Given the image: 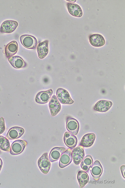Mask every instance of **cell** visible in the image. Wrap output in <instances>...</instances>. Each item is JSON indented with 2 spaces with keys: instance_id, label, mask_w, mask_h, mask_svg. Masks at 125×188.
Wrapping results in <instances>:
<instances>
[{
  "instance_id": "cell-1",
  "label": "cell",
  "mask_w": 125,
  "mask_h": 188,
  "mask_svg": "<svg viewBox=\"0 0 125 188\" xmlns=\"http://www.w3.org/2000/svg\"><path fill=\"white\" fill-rule=\"evenodd\" d=\"M20 40L23 46L28 49L35 48L37 45V39L35 37L31 35H22L20 37Z\"/></svg>"
},
{
  "instance_id": "cell-2",
  "label": "cell",
  "mask_w": 125,
  "mask_h": 188,
  "mask_svg": "<svg viewBox=\"0 0 125 188\" xmlns=\"http://www.w3.org/2000/svg\"><path fill=\"white\" fill-rule=\"evenodd\" d=\"M56 95L58 100L62 104L70 105L74 102L68 92L63 88H58L56 91Z\"/></svg>"
},
{
  "instance_id": "cell-3",
  "label": "cell",
  "mask_w": 125,
  "mask_h": 188,
  "mask_svg": "<svg viewBox=\"0 0 125 188\" xmlns=\"http://www.w3.org/2000/svg\"><path fill=\"white\" fill-rule=\"evenodd\" d=\"M38 167L42 173L44 174L48 173L50 167V163L49 160L48 153L43 154L38 159Z\"/></svg>"
},
{
  "instance_id": "cell-4",
  "label": "cell",
  "mask_w": 125,
  "mask_h": 188,
  "mask_svg": "<svg viewBox=\"0 0 125 188\" xmlns=\"http://www.w3.org/2000/svg\"><path fill=\"white\" fill-rule=\"evenodd\" d=\"M27 144L25 140H18L14 141L10 148V153L12 155H16L21 153L24 150Z\"/></svg>"
},
{
  "instance_id": "cell-5",
  "label": "cell",
  "mask_w": 125,
  "mask_h": 188,
  "mask_svg": "<svg viewBox=\"0 0 125 188\" xmlns=\"http://www.w3.org/2000/svg\"><path fill=\"white\" fill-rule=\"evenodd\" d=\"M72 156L74 163L79 164L84 156V147L80 145L74 148L72 152Z\"/></svg>"
},
{
  "instance_id": "cell-6",
  "label": "cell",
  "mask_w": 125,
  "mask_h": 188,
  "mask_svg": "<svg viewBox=\"0 0 125 188\" xmlns=\"http://www.w3.org/2000/svg\"><path fill=\"white\" fill-rule=\"evenodd\" d=\"M18 25V22L16 21L6 20L2 24L0 31L1 32L10 33L13 32L16 29Z\"/></svg>"
},
{
  "instance_id": "cell-7",
  "label": "cell",
  "mask_w": 125,
  "mask_h": 188,
  "mask_svg": "<svg viewBox=\"0 0 125 188\" xmlns=\"http://www.w3.org/2000/svg\"><path fill=\"white\" fill-rule=\"evenodd\" d=\"M72 150L69 148L66 150L60 157L59 166L63 168L70 164L72 161Z\"/></svg>"
},
{
  "instance_id": "cell-8",
  "label": "cell",
  "mask_w": 125,
  "mask_h": 188,
  "mask_svg": "<svg viewBox=\"0 0 125 188\" xmlns=\"http://www.w3.org/2000/svg\"><path fill=\"white\" fill-rule=\"evenodd\" d=\"M53 93L52 89L39 92L36 95L35 101L38 103L45 104L48 102Z\"/></svg>"
},
{
  "instance_id": "cell-9",
  "label": "cell",
  "mask_w": 125,
  "mask_h": 188,
  "mask_svg": "<svg viewBox=\"0 0 125 188\" xmlns=\"http://www.w3.org/2000/svg\"><path fill=\"white\" fill-rule=\"evenodd\" d=\"M66 127L67 130L73 135H76L78 133L79 125L76 119L71 118H68L67 119Z\"/></svg>"
},
{
  "instance_id": "cell-10",
  "label": "cell",
  "mask_w": 125,
  "mask_h": 188,
  "mask_svg": "<svg viewBox=\"0 0 125 188\" xmlns=\"http://www.w3.org/2000/svg\"><path fill=\"white\" fill-rule=\"evenodd\" d=\"M49 107L51 115L52 116L56 115L60 111V104L56 96H52L49 103Z\"/></svg>"
},
{
  "instance_id": "cell-11",
  "label": "cell",
  "mask_w": 125,
  "mask_h": 188,
  "mask_svg": "<svg viewBox=\"0 0 125 188\" xmlns=\"http://www.w3.org/2000/svg\"><path fill=\"white\" fill-rule=\"evenodd\" d=\"M24 132V129L21 127H14L10 128L6 137L8 139H14L21 137Z\"/></svg>"
},
{
  "instance_id": "cell-12",
  "label": "cell",
  "mask_w": 125,
  "mask_h": 188,
  "mask_svg": "<svg viewBox=\"0 0 125 188\" xmlns=\"http://www.w3.org/2000/svg\"><path fill=\"white\" fill-rule=\"evenodd\" d=\"M91 168L90 172L92 177L95 180H98L103 171L102 167L100 162L97 160L95 161Z\"/></svg>"
},
{
  "instance_id": "cell-13",
  "label": "cell",
  "mask_w": 125,
  "mask_h": 188,
  "mask_svg": "<svg viewBox=\"0 0 125 188\" xmlns=\"http://www.w3.org/2000/svg\"><path fill=\"white\" fill-rule=\"evenodd\" d=\"M66 6L69 13L72 16L80 17L83 15L82 10L78 5L71 3H68Z\"/></svg>"
},
{
  "instance_id": "cell-14",
  "label": "cell",
  "mask_w": 125,
  "mask_h": 188,
  "mask_svg": "<svg viewBox=\"0 0 125 188\" xmlns=\"http://www.w3.org/2000/svg\"><path fill=\"white\" fill-rule=\"evenodd\" d=\"M112 102L110 101L100 100L95 105L94 109L100 112H105L108 110L112 106Z\"/></svg>"
},
{
  "instance_id": "cell-15",
  "label": "cell",
  "mask_w": 125,
  "mask_h": 188,
  "mask_svg": "<svg viewBox=\"0 0 125 188\" xmlns=\"http://www.w3.org/2000/svg\"><path fill=\"white\" fill-rule=\"evenodd\" d=\"M90 44L95 47H100L104 45L105 43V40L101 35L95 34L90 35L89 37Z\"/></svg>"
},
{
  "instance_id": "cell-16",
  "label": "cell",
  "mask_w": 125,
  "mask_h": 188,
  "mask_svg": "<svg viewBox=\"0 0 125 188\" xmlns=\"http://www.w3.org/2000/svg\"><path fill=\"white\" fill-rule=\"evenodd\" d=\"M64 140L65 145L71 149L75 148L77 143V139L76 137L68 132H66L65 133Z\"/></svg>"
},
{
  "instance_id": "cell-17",
  "label": "cell",
  "mask_w": 125,
  "mask_h": 188,
  "mask_svg": "<svg viewBox=\"0 0 125 188\" xmlns=\"http://www.w3.org/2000/svg\"><path fill=\"white\" fill-rule=\"evenodd\" d=\"M66 150V148L63 147H56L53 148L49 154V160L52 162L58 160Z\"/></svg>"
},
{
  "instance_id": "cell-18",
  "label": "cell",
  "mask_w": 125,
  "mask_h": 188,
  "mask_svg": "<svg viewBox=\"0 0 125 188\" xmlns=\"http://www.w3.org/2000/svg\"><path fill=\"white\" fill-rule=\"evenodd\" d=\"M48 41L45 40L40 43L37 47L38 56L39 58L43 59L48 54Z\"/></svg>"
},
{
  "instance_id": "cell-19",
  "label": "cell",
  "mask_w": 125,
  "mask_h": 188,
  "mask_svg": "<svg viewBox=\"0 0 125 188\" xmlns=\"http://www.w3.org/2000/svg\"><path fill=\"white\" fill-rule=\"evenodd\" d=\"M8 61L11 65L14 68L19 69L24 67L26 63L21 57L17 56L9 57Z\"/></svg>"
},
{
  "instance_id": "cell-20",
  "label": "cell",
  "mask_w": 125,
  "mask_h": 188,
  "mask_svg": "<svg viewBox=\"0 0 125 188\" xmlns=\"http://www.w3.org/2000/svg\"><path fill=\"white\" fill-rule=\"evenodd\" d=\"M96 137L95 134L93 133L85 135L82 138L80 145L86 147L91 146L94 141Z\"/></svg>"
},
{
  "instance_id": "cell-21",
  "label": "cell",
  "mask_w": 125,
  "mask_h": 188,
  "mask_svg": "<svg viewBox=\"0 0 125 188\" xmlns=\"http://www.w3.org/2000/svg\"><path fill=\"white\" fill-rule=\"evenodd\" d=\"M18 44L15 41H12L8 43L5 48V53L7 57L16 54L18 50Z\"/></svg>"
},
{
  "instance_id": "cell-22",
  "label": "cell",
  "mask_w": 125,
  "mask_h": 188,
  "mask_svg": "<svg viewBox=\"0 0 125 188\" xmlns=\"http://www.w3.org/2000/svg\"><path fill=\"white\" fill-rule=\"evenodd\" d=\"M92 158L90 155H87L81 161L80 166L85 172H87L91 168L93 164Z\"/></svg>"
},
{
  "instance_id": "cell-23",
  "label": "cell",
  "mask_w": 125,
  "mask_h": 188,
  "mask_svg": "<svg viewBox=\"0 0 125 188\" xmlns=\"http://www.w3.org/2000/svg\"><path fill=\"white\" fill-rule=\"evenodd\" d=\"M77 179L80 187L82 188L88 182L89 180V177L88 174L86 172L80 170L78 173Z\"/></svg>"
},
{
  "instance_id": "cell-24",
  "label": "cell",
  "mask_w": 125,
  "mask_h": 188,
  "mask_svg": "<svg viewBox=\"0 0 125 188\" xmlns=\"http://www.w3.org/2000/svg\"><path fill=\"white\" fill-rule=\"evenodd\" d=\"M10 142L6 138L0 136V149L4 151L9 152L10 150Z\"/></svg>"
},
{
  "instance_id": "cell-25",
  "label": "cell",
  "mask_w": 125,
  "mask_h": 188,
  "mask_svg": "<svg viewBox=\"0 0 125 188\" xmlns=\"http://www.w3.org/2000/svg\"><path fill=\"white\" fill-rule=\"evenodd\" d=\"M5 128L4 120L2 117L0 118V134L4 131Z\"/></svg>"
},
{
  "instance_id": "cell-26",
  "label": "cell",
  "mask_w": 125,
  "mask_h": 188,
  "mask_svg": "<svg viewBox=\"0 0 125 188\" xmlns=\"http://www.w3.org/2000/svg\"><path fill=\"white\" fill-rule=\"evenodd\" d=\"M120 169L121 172L122 174L124 177L125 178L124 172L125 171V165H122L121 166Z\"/></svg>"
},
{
  "instance_id": "cell-27",
  "label": "cell",
  "mask_w": 125,
  "mask_h": 188,
  "mask_svg": "<svg viewBox=\"0 0 125 188\" xmlns=\"http://www.w3.org/2000/svg\"><path fill=\"white\" fill-rule=\"evenodd\" d=\"M2 165V162L1 159L0 158V171Z\"/></svg>"
},
{
  "instance_id": "cell-28",
  "label": "cell",
  "mask_w": 125,
  "mask_h": 188,
  "mask_svg": "<svg viewBox=\"0 0 125 188\" xmlns=\"http://www.w3.org/2000/svg\"><path fill=\"white\" fill-rule=\"evenodd\" d=\"M68 1L71 2H75L76 1V0H74V1L68 0V1Z\"/></svg>"
},
{
  "instance_id": "cell-29",
  "label": "cell",
  "mask_w": 125,
  "mask_h": 188,
  "mask_svg": "<svg viewBox=\"0 0 125 188\" xmlns=\"http://www.w3.org/2000/svg\"></svg>"
}]
</instances>
